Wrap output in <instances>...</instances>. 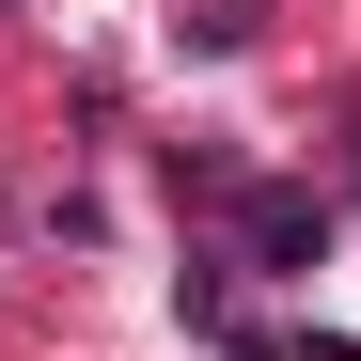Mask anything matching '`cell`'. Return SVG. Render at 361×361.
Listing matches in <instances>:
<instances>
[{
	"instance_id": "6da1fadb",
	"label": "cell",
	"mask_w": 361,
	"mask_h": 361,
	"mask_svg": "<svg viewBox=\"0 0 361 361\" xmlns=\"http://www.w3.org/2000/svg\"><path fill=\"white\" fill-rule=\"evenodd\" d=\"M235 220H252V267H314V252H330V220L298 204V189H252Z\"/></svg>"
},
{
	"instance_id": "7a4b0ae2",
	"label": "cell",
	"mask_w": 361,
	"mask_h": 361,
	"mask_svg": "<svg viewBox=\"0 0 361 361\" xmlns=\"http://www.w3.org/2000/svg\"><path fill=\"white\" fill-rule=\"evenodd\" d=\"M0 16H16V0H0Z\"/></svg>"
}]
</instances>
